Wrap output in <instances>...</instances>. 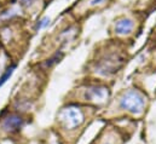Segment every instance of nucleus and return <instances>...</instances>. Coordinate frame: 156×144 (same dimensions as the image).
I'll use <instances>...</instances> for the list:
<instances>
[{
    "label": "nucleus",
    "instance_id": "f257e3e1",
    "mask_svg": "<svg viewBox=\"0 0 156 144\" xmlns=\"http://www.w3.org/2000/svg\"><path fill=\"white\" fill-rule=\"evenodd\" d=\"M119 106L132 114H140L145 107V97L137 90H128L121 96Z\"/></svg>",
    "mask_w": 156,
    "mask_h": 144
},
{
    "label": "nucleus",
    "instance_id": "f03ea898",
    "mask_svg": "<svg viewBox=\"0 0 156 144\" xmlns=\"http://www.w3.org/2000/svg\"><path fill=\"white\" fill-rule=\"evenodd\" d=\"M59 120H61L62 125L64 126V128L74 130L83 122L85 115H83L82 110L78 107H68V108L61 110Z\"/></svg>",
    "mask_w": 156,
    "mask_h": 144
},
{
    "label": "nucleus",
    "instance_id": "7ed1b4c3",
    "mask_svg": "<svg viewBox=\"0 0 156 144\" xmlns=\"http://www.w3.org/2000/svg\"><path fill=\"white\" fill-rule=\"evenodd\" d=\"M122 58L116 53H107L104 55L96 66V72L101 75H110L117 72V69L122 64Z\"/></svg>",
    "mask_w": 156,
    "mask_h": 144
},
{
    "label": "nucleus",
    "instance_id": "20e7f679",
    "mask_svg": "<svg viewBox=\"0 0 156 144\" xmlns=\"http://www.w3.org/2000/svg\"><path fill=\"white\" fill-rule=\"evenodd\" d=\"M23 125H24V119L17 114H11L6 116L2 121V128L10 133L18 132L23 127Z\"/></svg>",
    "mask_w": 156,
    "mask_h": 144
},
{
    "label": "nucleus",
    "instance_id": "39448f33",
    "mask_svg": "<svg viewBox=\"0 0 156 144\" xmlns=\"http://www.w3.org/2000/svg\"><path fill=\"white\" fill-rule=\"evenodd\" d=\"M85 98L87 101H104L108 96V91L103 86H90L85 91Z\"/></svg>",
    "mask_w": 156,
    "mask_h": 144
},
{
    "label": "nucleus",
    "instance_id": "423d86ee",
    "mask_svg": "<svg viewBox=\"0 0 156 144\" xmlns=\"http://www.w3.org/2000/svg\"><path fill=\"white\" fill-rule=\"evenodd\" d=\"M133 21L129 18H120L115 23V33L117 35H126L129 34L133 29Z\"/></svg>",
    "mask_w": 156,
    "mask_h": 144
},
{
    "label": "nucleus",
    "instance_id": "0eeeda50",
    "mask_svg": "<svg viewBox=\"0 0 156 144\" xmlns=\"http://www.w3.org/2000/svg\"><path fill=\"white\" fill-rule=\"evenodd\" d=\"M15 69H16V64H11V66L5 70V73L0 76V86H2V85L10 79V76L12 75V73H13Z\"/></svg>",
    "mask_w": 156,
    "mask_h": 144
},
{
    "label": "nucleus",
    "instance_id": "6e6552de",
    "mask_svg": "<svg viewBox=\"0 0 156 144\" xmlns=\"http://www.w3.org/2000/svg\"><path fill=\"white\" fill-rule=\"evenodd\" d=\"M48 22H50V20H48V18H44V20H41V21H40V23L38 24V27H37V28H42V27L47 26V24H48Z\"/></svg>",
    "mask_w": 156,
    "mask_h": 144
},
{
    "label": "nucleus",
    "instance_id": "1a4fd4ad",
    "mask_svg": "<svg viewBox=\"0 0 156 144\" xmlns=\"http://www.w3.org/2000/svg\"><path fill=\"white\" fill-rule=\"evenodd\" d=\"M107 0H91L90 2V6H96V5H101V4H104Z\"/></svg>",
    "mask_w": 156,
    "mask_h": 144
},
{
    "label": "nucleus",
    "instance_id": "9d476101",
    "mask_svg": "<svg viewBox=\"0 0 156 144\" xmlns=\"http://www.w3.org/2000/svg\"><path fill=\"white\" fill-rule=\"evenodd\" d=\"M107 144H109V143H107Z\"/></svg>",
    "mask_w": 156,
    "mask_h": 144
}]
</instances>
